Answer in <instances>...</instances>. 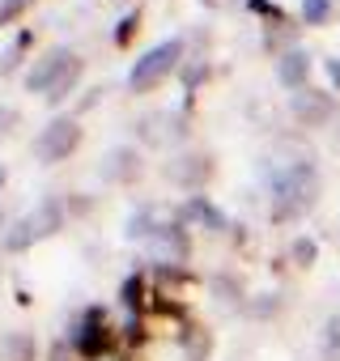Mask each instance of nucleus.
<instances>
[{"mask_svg": "<svg viewBox=\"0 0 340 361\" xmlns=\"http://www.w3.org/2000/svg\"><path fill=\"white\" fill-rule=\"evenodd\" d=\"M315 200H319V174H315L310 157H293L289 166H281L272 174V200H268V217L272 221H293Z\"/></svg>", "mask_w": 340, "mask_h": 361, "instance_id": "f257e3e1", "label": "nucleus"}, {"mask_svg": "<svg viewBox=\"0 0 340 361\" xmlns=\"http://www.w3.org/2000/svg\"><path fill=\"white\" fill-rule=\"evenodd\" d=\"M179 60H183V39H166V43L149 47V51L132 64V73H128V90H132V94L153 90L157 81H166L170 73L179 68Z\"/></svg>", "mask_w": 340, "mask_h": 361, "instance_id": "f03ea898", "label": "nucleus"}, {"mask_svg": "<svg viewBox=\"0 0 340 361\" xmlns=\"http://www.w3.org/2000/svg\"><path fill=\"white\" fill-rule=\"evenodd\" d=\"M64 226V209H60V200H39L9 234H5V251H26L30 243H39V238H51L56 230Z\"/></svg>", "mask_w": 340, "mask_h": 361, "instance_id": "7ed1b4c3", "label": "nucleus"}, {"mask_svg": "<svg viewBox=\"0 0 340 361\" xmlns=\"http://www.w3.org/2000/svg\"><path fill=\"white\" fill-rule=\"evenodd\" d=\"M77 145H81V123L68 119V115H60V119H51V123L35 136V157H39L43 166H56V161H64Z\"/></svg>", "mask_w": 340, "mask_h": 361, "instance_id": "20e7f679", "label": "nucleus"}, {"mask_svg": "<svg viewBox=\"0 0 340 361\" xmlns=\"http://www.w3.org/2000/svg\"><path fill=\"white\" fill-rule=\"evenodd\" d=\"M73 60H77V56H73L68 47H47V51L39 56V64H35V68L26 73V90H30V94H43V98H47V90H51V85L60 81V73H64V68H68Z\"/></svg>", "mask_w": 340, "mask_h": 361, "instance_id": "39448f33", "label": "nucleus"}, {"mask_svg": "<svg viewBox=\"0 0 340 361\" xmlns=\"http://www.w3.org/2000/svg\"><path fill=\"white\" fill-rule=\"evenodd\" d=\"M188 136V123L183 115H170V111H153L140 119V140L153 145V149H166V145H179Z\"/></svg>", "mask_w": 340, "mask_h": 361, "instance_id": "423d86ee", "label": "nucleus"}, {"mask_svg": "<svg viewBox=\"0 0 340 361\" xmlns=\"http://www.w3.org/2000/svg\"><path fill=\"white\" fill-rule=\"evenodd\" d=\"M289 115H293L302 128H323V123L336 115V102H332L327 94H319V90H298V94L289 98Z\"/></svg>", "mask_w": 340, "mask_h": 361, "instance_id": "0eeeda50", "label": "nucleus"}, {"mask_svg": "<svg viewBox=\"0 0 340 361\" xmlns=\"http://www.w3.org/2000/svg\"><path fill=\"white\" fill-rule=\"evenodd\" d=\"M149 259L153 264H162V268H170V264H183L188 259V234H183V226H157V234L149 238Z\"/></svg>", "mask_w": 340, "mask_h": 361, "instance_id": "6e6552de", "label": "nucleus"}, {"mask_svg": "<svg viewBox=\"0 0 340 361\" xmlns=\"http://www.w3.org/2000/svg\"><path fill=\"white\" fill-rule=\"evenodd\" d=\"M140 170V153L132 145H111L102 157H98V178L102 183H128Z\"/></svg>", "mask_w": 340, "mask_h": 361, "instance_id": "1a4fd4ad", "label": "nucleus"}, {"mask_svg": "<svg viewBox=\"0 0 340 361\" xmlns=\"http://www.w3.org/2000/svg\"><path fill=\"white\" fill-rule=\"evenodd\" d=\"M111 344V336H107V319H102V310L94 306V310H85V319H81V327L73 331V353H81V357H102V348Z\"/></svg>", "mask_w": 340, "mask_h": 361, "instance_id": "9d476101", "label": "nucleus"}, {"mask_svg": "<svg viewBox=\"0 0 340 361\" xmlns=\"http://www.w3.org/2000/svg\"><path fill=\"white\" fill-rule=\"evenodd\" d=\"M209 174H213V157H205V153H183L175 161H166V178L179 188H200Z\"/></svg>", "mask_w": 340, "mask_h": 361, "instance_id": "9b49d317", "label": "nucleus"}, {"mask_svg": "<svg viewBox=\"0 0 340 361\" xmlns=\"http://www.w3.org/2000/svg\"><path fill=\"white\" fill-rule=\"evenodd\" d=\"M306 73H310V56L306 51H285L281 60H277V81L285 85V90H306Z\"/></svg>", "mask_w": 340, "mask_h": 361, "instance_id": "f8f14e48", "label": "nucleus"}, {"mask_svg": "<svg viewBox=\"0 0 340 361\" xmlns=\"http://www.w3.org/2000/svg\"><path fill=\"white\" fill-rule=\"evenodd\" d=\"M183 217H188V221H200V226H205V230H213V234H217V230H226V217H221V213H217V204H209L205 196H192V200L183 204Z\"/></svg>", "mask_w": 340, "mask_h": 361, "instance_id": "ddd939ff", "label": "nucleus"}, {"mask_svg": "<svg viewBox=\"0 0 340 361\" xmlns=\"http://www.w3.org/2000/svg\"><path fill=\"white\" fill-rule=\"evenodd\" d=\"M0 353H5V361H35V336L26 331H9L5 340H0Z\"/></svg>", "mask_w": 340, "mask_h": 361, "instance_id": "4468645a", "label": "nucleus"}, {"mask_svg": "<svg viewBox=\"0 0 340 361\" xmlns=\"http://www.w3.org/2000/svg\"><path fill=\"white\" fill-rule=\"evenodd\" d=\"M81 73H85V64H81V60H73V64H68V68L60 73V81H56V85L47 90V102H51V106H60V102H64V98H68V94L77 90Z\"/></svg>", "mask_w": 340, "mask_h": 361, "instance_id": "2eb2a0df", "label": "nucleus"}, {"mask_svg": "<svg viewBox=\"0 0 340 361\" xmlns=\"http://www.w3.org/2000/svg\"><path fill=\"white\" fill-rule=\"evenodd\" d=\"M157 234V226H153V209H136L132 217H128V226H123V238H153Z\"/></svg>", "mask_w": 340, "mask_h": 361, "instance_id": "dca6fc26", "label": "nucleus"}, {"mask_svg": "<svg viewBox=\"0 0 340 361\" xmlns=\"http://www.w3.org/2000/svg\"><path fill=\"white\" fill-rule=\"evenodd\" d=\"M323 361H340V310L327 319V327H323Z\"/></svg>", "mask_w": 340, "mask_h": 361, "instance_id": "f3484780", "label": "nucleus"}, {"mask_svg": "<svg viewBox=\"0 0 340 361\" xmlns=\"http://www.w3.org/2000/svg\"><path fill=\"white\" fill-rule=\"evenodd\" d=\"M332 13V0H302V22L306 26H323Z\"/></svg>", "mask_w": 340, "mask_h": 361, "instance_id": "a211bd4d", "label": "nucleus"}, {"mask_svg": "<svg viewBox=\"0 0 340 361\" xmlns=\"http://www.w3.org/2000/svg\"><path fill=\"white\" fill-rule=\"evenodd\" d=\"M22 51H26V35H18L5 51H0V77H9L13 68H18V60H22Z\"/></svg>", "mask_w": 340, "mask_h": 361, "instance_id": "6ab92c4d", "label": "nucleus"}, {"mask_svg": "<svg viewBox=\"0 0 340 361\" xmlns=\"http://www.w3.org/2000/svg\"><path fill=\"white\" fill-rule=\"evenodd\" d=\"M315 255H319V247H315V238H298V243L289 247V259H293L298 268H310V264H315Z\"/></svg>", "mask_w": 340, "mask_h": 361, "instance_id": "aec40b11", "label": "nucleus"}, {"mask_svg": "<svg viewBox=\"0 0 340 361\" xmlns=\"http://www.w3.org/2000/svg\"><path fill=\"white\" fill-rule=\"evenodd\" d=\"M119 298H123V306H140V298H145V281H140V276H128L123 289H119Z\"/></svg>", "mask_w": 340, "mask_h": 361, "instance_id": "412c9836", "label": "nucleus"}, {"mask_svg": "<svg viewBox=\"0 0 340 361\" xmlns=\"http://www.w3.org/2000/svg\"><path fill=\"white\" fill-rule=\"evenodd\" d=\"M30 5V0H0V26H5V22H13L22 9Z\"/></svg>", "mask_w": 340, "mask_h": 361, "instance_id": "4be33fe9", "label": "nucleus"}, {"mask_svg": "<svg viewBox=\"0 0 340 361\" xmlns=\"http://www.w3.org/2000/svg\"><path fill=\"white\" fill-rule=\"evenodd\" d=\"M136 26H140V22H136V13H128V18H123V22H119V30H115V43H119V47H123V43H128V39H132V30H136Z\"/></svg>", "mask_w": 340, "mask_h": 361, "instance_id": "5701e85b", "label": "nucleus"}, {"mask_svg": "<svg viewBox=\"0 0 340 361\" xmlns=\"http://www.w3.org/2000/svg\"><path fill=\"white\" fill-rule=\"evenodd\" d=\"M209 357V336H200L196 344H192V353H188V361H205Z\"/></svg>", "mask_w": 340, "mask_h": 361, "instance_id": "b1692460", "label": "nucleus"}, {"mask_svg": "<svg viewBox=\"0 0 340 361\" xmlns=\"http://www.w3.org/2000/svg\"><path fill=\"white\" fill-rule=\"evenodd\" d=\"M18 119V111L13 106H0V132H9V123Z\"/></svg>", "mask_w": 340, "mask_h": 361, "instance_id": "393cba45", "label": "nucleus"}, {"mask_svg": "<svg viewBox=\"0 0 340 361\" xmlns=\"http://www.w3.org/2000/svg\"><path fill=\"white\" fill-rule=\"evenodd\" d=\"M200 73H205V68H200V64H192V68H188V73H183V81H188V90H192V85H196V81H200Z\"/></svg>", "mask_w": 340, "mask_h": 361, "instance_id": "a878e982", "label": "nucleus"}, {"mask_svg": "<svg viewBox=\"0 0 340 361\" xmlns=\"http://www.w3.org/2000/svg\"><path fill=\"white\" fill-rule=\"evenodd\" d=\"M51 361H68V344H64V340H60V344L51 348Z\"/></svg>", "mask_w": 340, "mask_h": 361, "instance_id": "bb28decb", "label": "nucleus"}, {"mask_svg": "<svg viewBox=\"0 0 340 361\" xmlns=\"http://www.w3.org/2000/svg\"><path fill=\"white\" fill-rule=\"evenodd\" d=\"M327 77H332V85H340V60H327Z\"/></svg>", "mask_w": 340, "mask_h": 361, "instance_id": "cd10ccee", "label": "nucleus"}, {"mask_svg": "<svg viewBox=\"0 0 340 361\" xmlns=\"http://www.w3.org/2000/svg\"><path fill=\"white\" fill-rule=\"evenodd\" d=\"M0 188H5V170H0Z\"/></svg>", "mask_w": 340, "mask_h": 361, "instance_id": "c85d7f7f", "label": "nucleus"}, {"mask_svg": "<svg viewBox=\"0 0 340 361\" xmlns=\"http://www.w3.org/2000/svg\"><path fill=\"white\" fill-rule=\"evenodd\" d=\"M0 230H5V217H0Z\"/></svg>", "mask_w": 340, "mask_h": 361, "instance_id": "c756f323", "label": "nucleus"}, {"mask_svg": "<svg viewBox=\"0 0 340 361\" xmlns=\"http://www.w3.org/2000/svg\"><path fill=\"white\" fill-rule=\"evenodd\" d=\"M336 238H340V226H336Z\"/></svg>", "mask_w": 340, "mask_h": 361, "instance_id": "7c9ffc66", "label": "nucleus"}]
</instances>
